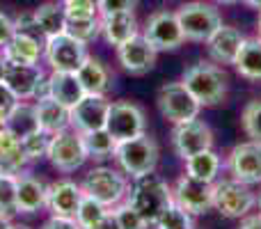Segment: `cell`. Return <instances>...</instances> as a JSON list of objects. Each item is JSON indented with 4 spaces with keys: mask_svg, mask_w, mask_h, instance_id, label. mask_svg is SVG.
Returning a JSON list of instances; mask_svg holds the SVG:
<instances>
[{
    "mask_svg": "<svg viewBox=\"0 0 261 229\" xmlns=\"http://www.w3.org/2000/svg\"><path fill=\"white\" fill-rule=\"evenodd\" d=\"M126 202L147 220L149 227H153L156 220L161 218V213L174 202V197H172V186L167 184L163 176H158L156 172L135 176L128 188Z\"/></svg>",
    "mask_w": 261,
    "mask_h": 229,
    "instance_id": "6da1fadb",
    "label": "cell"
},
{
    "mask_svg": "<svg viewBox=\"0 0 261 229\" xmlns=\"http://www.w3.org/2000/svg\"><path fill=\"white\" fill-rule=\"evenodd\" d=\"M181 83L204 108L225 104L229 92V76L216 62H197L188 67L181 76Z\"/></svg>",
    "mask_w": 261,
    "mask_h": 229,
    "instance_id": "7a4b0ae2",
    "label": "cell"
},
{
    "mask_svg": "<svg viewBox=\"0 0 261 229\" xmlns=\"http://www.w3.org/2000/svg\"><path fill=\"white\" fill-rule=\"evenodd\" d=\"M158 156H161V151H158L156 140L147 133L117 142L115 154H113V158L117 161L119 170H122L126 176H130V179L149 174V172H156Z\"/></svg>",
    "mask_w": 261,
    "mask_h": 229,
    "instance_id": "3957f363",
    "label": "cell"
},
{
    "mask_svg": "<svg viewBox=\"0 0 261 229\" xmlns=\"http://www.w3.org/2000/svg\"><path fill=\"white\" fill-rule=\"evenodd\" d=\"M83 193L90 197L99 199L101 204H106L108 209L117 207L124 202V197L128 195V176L122 170H115L108 165H96L83 179Z\"/></svg>",
    "mask_w": 261,
    "mask_h": 229,
    "instance_id": "277c9868",
    "label": "cell"
},
{
    "mask_svg": "<svg viewBox=\"0 0 261 229\" xmlns=\"http://www.w3.org/2000/svg\"><path fill=\"white\" fill-rule=\"evenodd\" d=\"M176 18L181 23L186 39L206 44V39L222 26V16L211 3H202V0H193V3H184L176 9Z\"/></svg>",
    "mask_w": 261,
    "mask_h": 229,
    "instance_id": "5b68a950",
    "label": "cell"
},
{
    "mask_svg": "<svg viewBox=\"0 0 261 229\" xmlns=\"http://www.w3.org/2000/svg\"><path fill=\"white\" fill-rule=\"evenodd\" d=\"M257 207V195L248 184L225 179L213 184V209L225 218H245Z\"/></svg>",
    "mask_w": 261,
    "mask_h": 229,
    "instance_id": "8992f818",
    "label": "cell"
},
{
    "mask_svg": "<svg viewBox=\"0 0 261 229\" xmlns=\"http://www.w3.org/2000/svg\"><path fill=\"white\" fill-rule=\"evenodd\" d=\"M46 158L50 165L60 172H76L83 163L87 161L85 142H83V133L73 129H64L60 133H53L48 140V151Z\"/></svg>",
    "mask_w": 261,
    "mask_h": 229,
    "instance_id": "52a82bcc",
    "label": "cell"
},
{
    "mask_svg": "<svg viewBox=\"0 0 261 229\" xmlns=\"http://www.w3.org/2000/svg\"><path fill=\"white\" fill-rule=\"evenodd\" d=\"M156 106L158 113L163 115V119H167L170 124H181L199 117V101L186 90L184 83H165L156 94Z\"/></svg>",
    "mask_w": 261,
    "mask_h": 229,
    "instance_id": "ba28073f",
    "label": "cell"
},
{
    "mask_svg": "<svg viewBox=\"0 0 261 229\" xmlns=\"http://www.w3.org/2000/svg\"><path fill=\"white\" fill-rule=\"evenodd\" d=\"M87 58V44L73 39L67 32L44 39V60L50 71H78Z\"/></svg>",
    "mask_w": 261,
    "mask_h": 229,
    "instance_id": "9c48e42d",
    "label": "cell"
},
{
    "mask_svg": "<svg viewBox=\"0 0 261 229\" xmlns=\"http://www.w3.org/2000/svg\"><path fill=\"white\" fill-rule=\"evenodd\" d=\"M142 37L161 53V50H174L186 41V35L181 30V23L176 18V12L158 9L144 23Z\"/></svg>",
    "mask_w": 261,
    "mask_h": 229,
    "instance_id": "30bf717a",
    "label": "cell"
},
{
    "mask_svg": "<svg viewBox=\"0 0 261 229\" xmlns=\"http://www.w3.org/2000/svg\"><path fill=\"white\" fill-rule=\"evenodd\" d=\"M106 129L117 142H122V140L138 138V135L144 133L147 117H144V110L138 104H130V101H115L113 104L110 101Z\"/></svg>",
    "mask_w": 261,
    "mask_h": 229,
    "instance_id": "8fae6325",
    "label": "cell"
},
{
    "mask_svg": "<svg viewBox=\"0 0 261 229\" xmlns=\"http://www.w3.org/2000/svg\"><path fill=\"white\" fill-rule=\"evenodd\" d=\"M225 167L231 174V179L241 181V184H261V144L254 140L239 142L227 154Z\"/></svg>",
    "mask_w": 261,
    "mask_h": 229,
    "instance_id": "7c38bea8",
    "label": "cell"
},
{
    "mask_svg": "<svg viewBox=\"0 0 261 229\" xmlns=\"http://www.w3.org/2000/svg\"><path fill=\"white\" fill-rule=\"evenodd\" d=\"M172 147H174L176 156L188 158L193 154H199L204 149H213V131L206 121H202L199 117L188 121L174 124L172 129Z\"/></svg>",
    "mask_w": 261,
    "mask_h": 229,
    "instance_id": "4fadbf2b",
    "label": "cell"
},
{
    "mask_svg": "<svg viewBox=\"0 0 261 229\" xmlns=\"http://www.w3.org/2000/svg\"><path fill=\"white\" fill-rule=\"evenodd\" d=\"M172 197L190 216H202L213 209V184L199 181L184 172L172 188Z\"/></svg>",
    "mask_w": 261,
    "mask_h": 229,
    "instance_id": "5bb4252c",
    "label": "cell"
},
{
    "mask_svg": "<svg viewBox=\"0 0 261 229\" xmlns=\"http://www.w3.org/2000/svg\"><path fill=\"white\" fill-rule=\"evenodd\" d=\"M108 110L110 101L106 99V94H85L71 108V129L78 131V133L106 129Z\"/></svg>",
    "mask_w": 261,
    "mask_h": 229,
    "instance_id": "9a60e30c",
    "label": "cell"
},
{
    "mask_svg": "<svg viewBox=\"0 0 261 229\" xmlns=\"http://www.w3.org/2000/svg\"><path fill=\"white\" fill-rule=\"evenodd\" d=\"M156 55L158 50L144 39L142 35H135L126 44L117 46V60L122 69L133 76H142V73L151 71L156 67Z\"/></svg>",
    "mask_w": 261,
    "mask_h": 229,
    "instance_id": "2e32d148",
    "label": "cell"
},
{
    "mask_svg": "<svg viewBox=\"0 0 261 229\" xmlns=\"http://www.w3.org/2000/svg\"><path fill=\"white\" fill-rule=\"evenodd\" d=\"M44 69L39 64H16V62H7L5 69L3 83L18 101H30L35 94L37 83L44 78Z\"/></svg>",
    "mask_w": 261,
    "mask_h": 229,
    "instance_id": "e0dca14e",
    "label": "cell"
},
{
    "mask_svg": "<svg viewBox=\"0 0 261 229\" xmlns=\"http://www.w3.org/2000/svg\"><path fill=\"white\" fill-rule=\"evenodd\" d=\"M245 37L241 35L239 28L234 26H220L211 37L206 39V50L211 62L216 64H234L236 55H239L241 46H243Z\"/></svg>",
    "mask_w": 261,
    "mask_h": 229,
    "instance_id": "ac0fdd59",
    "label": "cell"
},
{
    "mask_svg": "<svg viewBox=\"0 0 261 229\" xmlns=\"http://www.w3.org/2000/svg\"><path fill=\"white\" fill-rule=\"evenodd\" d=\"M83 197H85L83 186H78L76 181L64 179V181H58V184L48 186V202H46V207H48V211L53 213V216L73 218L78 207H81Z\"/></svg>",
    "mask_w": 261,
    "mask_h": 229,
    "instance_id": "d6986e66",
    "label": "cell"
},
{
    "mask_svg": "<svg viewBox=\"0 0 261 229\" xmlns=\"http://www.w3.org/2000/svg\"><path fill=\"white\" fill-rule=\"evenodd\" d=\"M101 35L110 46H122L135 35H140L138 18L133 12H115V14H101Z\"/></svg>",
    "mask_w": 261,
    "mask_h": 229,
    "instance_id": "ffe728a7",
    "label": "cell"
},
{
    "mask_svg": "<svg viewBox=\"0 0 261 229\" xmlns=\"http://www.w3.org/2000/svg\"><path fill=\"white\" fill-rule=\"evenodd\" d=\"M48 202V186L32 174H18L16 213H37Z\"/></svg>",
    "mask_w": 261,
    "mask_h": 229,
    "instance_id": "44dd1931",
    "label": "cell"
},
{
    "mask_svg": "<svg viewBox=\"0 0 261 229\" xmlns=\"http://www.w3.org/2000/svg\"><path fill=\"white\" fill-rule=\"evenodd\" d=\"M76 76L83 83L87 94H108L113 90V81H115L113 71L101 60L92 58V55H87L85 62L78 67Z\"/></svg>",
    "mask_w": 261,
    "mask_h": 229,
    "instance_id": "7402d4cb",
    "label": "cell"
},
{
    "mask_svg": "<svg viewBox=\"0 0 261 229\" xmlns=\"http://www.w3.org/2000/svg\"><path fill=\"white\" fill-rule=\"evenodd\" d=\"M3 53L7 58V62L16 64H39V60L44 58V44L39 41V37L25 35V32H16L9 39L7 46H3Z\"/></svg>",
    "mask_w": 261,
    "mask_h": 229,
    "instance_id": "603a6c76",
    "label": "cell"
},
{
    "mask_svg": "<svg viewBox=\"0 0 261 229\" xmlns=\"http://www.w3.org/2000/svg\"><path fill=\"white\" fill-rule=\"evenodd\" d=\"M37 106V119H39V129L44 133L53 135L64 129H71V108L62 106L55 99H41L35 101Z\"/></svg>",
    "mask_w": 261,
    "mask_h": 229,
    "instance_id": "cb8c5ba5",
    "label": "cell"
},
{
    "mask_svg": "<svg viewBox=\"0 0 261 229\" xmlns=\"http://www.w3.org/2000/svg\"><path fill=\"white\" fill-rule=\"evenodd\" d=\"M48 83H50V99L60 101L67 108H73L87 94L83 83L78 81L76 71H53L48 76Z\"/></svg>",
    "mask_w": 261,
    "mask_h": 229,
    "instance_id": "d4e9b609",
    "label": "cell"
},
{
    "mask_svg": "<svg viewBox=\"0 0 261 229\" xmlns=\"http://www.w3.org/2000/svg\"><path fill=\"white\" fill-rule=\"evenodd\" d=\"M35 14V21L39 32L46 37H55L60 32H64L67 28V12H64L62 0H48V3H41L37 9H32Z\"/></svg>",
    "mask_w": 261,
    "mask_h": 229,
    "instance_id": "484cf974",
    "label": "cell"
},
{
    "mask_svg": "<svg viewBox=\"0 0 261 229\" xmlns=\"http://www.w3.org/2000/svg\"><path fill=\"white\" fill-rule=\"evenodd\" d=\"M28 156L23 151L21 140L9 131L0 133V172L3 174H21L23 167L28 165Z\"/></svg>",
    "mask_w": 261,
    "mask_h": 229,
    "instance_id": "4316f807",
    "label": "cell"
},
{
    "mask_svg": "<svg viewBox=\"0 0 261 229\" xmlns=\"http://www.w3.org/2000/svg\"><path fill=\"white\" fill-rule=\"evenodd\" d=\"M7 131L16 135L18 140L41 131L39 119H37V106L28 104V101H16L14 108L7 113Z\"/></svg>",
    "mask_w": 261,
    "mask_h": 229,
    "instance_id": "83f0119b",
    "label": "cell"
},
{
    "mask_svg": "<svg viewBox=\"0 0 261 229\" xmlns=\"http://www.w3.org/2000/svg\"><path fill=\"white\" fill-rule=\"evenodd\" d=\"M234 69L241 78L252 83H261V39H245L239 55L234 60Z\"/></svg>",
    "mask_w": 261,
    "mask_h": 229,
    "instance_id": "f1b7e54d",
    "label": "cell"
},
{
    "mask_svg": "<svg viewBox=\"0 0 261 229\" xmlns=\"http://www.w3.org/2000/svg\"><path fill=\"white\" fill-rule=\"evenodd\" d=\"M222 161L213 149H204L199 154L186 158V174L195 176L199 181H206V184H216L218 174H220Z\"/></svg>",
    "mask_w": 261,
    "mask_h": 229,
    "instance_id": "f546056e",
    "label": "cell"
},
{
    "mask_svg": "<svg viewBox=\"0 0 261 229\" xmlns=\"http://www.w3.org/2000/svg\"><path fill=\"white\" fill-rule=\"evenodd\" d=\"M83 142H85V151L87 158H110L115 154L117 147V140L108 133V129H96V131H87L83 133Z\"/></svg>",
    "mask_w": 261,
    "mask_h": 229,
    "instance_id": "4dcf8cb0",
    "label": "cell"
},
{
    "mask_svg": "<svg viewBox=\"0 0 261 229\" xmlns=\"http://www.w3.org/2000/svg\"><path fill=\"white\" fill-rule=\"evenodd\" d=\"M67 35H71L73 39L83 41V44H92L94 39H99L101 35V21L99 16H83V18H69L67 16Z\"/></svg>",
    "mask_w": 261,
    "mask_h": 229,
    "instance_id": "1f68e13d",
    "label": "cell"
},
{
    "mask_svg": "<svg viewBox=\"0 0 261 229\" xmlns=\"http://www.w3.org/2000/svg\"><path fill=\"white\" fill-rule=\"evenodd\" d=\"M108 213H110V209L106 207V204H101L99 199H94V197H90V195H85L73 218H76V222H78V225H81L83 229H94L101 220H103L106 216H108Z\"/></svg>",
    "mask_w": 261,
    "mask_h": 229,
    "instance_id": "d6a6232c",
    "label": "cell"
},
{
    "mask_svg": "<svg viewBox=\"0 0 261 229\" xmlns=\"http://www.w3.org/2000/svg\"><path fill=\"white\" fill-rule=\"evenodd\" d=\"M156 229H193V216L186 209H181L176 202H172L161 218L156 220Z\"/></svg>",
    "mask_w": 261,
    "mask_h": 229,
    "instance_id": "836d02e7",
    "label": "cell"
},
{
    "mask_svg": "<svg viewBox=\"0 0 261 229\" xmlns=\"http://www.w3.org/2000/svg\"><path fill=\"white\" fill-rule=\"evenodd\" d=\"M241 126L250 140L261 144V99H252L241 113Z\"/></svg>",
    "mask_w": 261,
    "mask_h": 229,
    "instance_id": "e575fe53",
    "label": "cell"
},
{
    "mask_svg": "<svg viewBox=\"0 0 261 229\" xmlns=\"http://www.w3.org/2000/svg\"><path fill=\"white\" fill-rule=\"evenodd\" d=\"M16 190L18 176L0 172V213H16Z\"/></svg>",
    "mask_w": 261,
    "mask_h": 229,
    "instance_id": "d590c367",
    "label": "cell"
},
{
    "mask_svg": "<svg viewBox=\"0 0 261 229\" xmlns=\"http://www.w3.org/2000/svg\"><path fill=\"white\" fill-rule=\"evenodd\" d=\"M113 213H115V220H117L119 229H149L147 220H144L128 202H122V204H117V207H113Z\"/></svg>",
    "mask_w": 261,
    "mask_h": 229,
    "instance_id": "8d00e7d4",
    "label": "cell"
},
{
    "mask_svg": "<svg viewBox=\"0 0 261 229\" xmlns=\"http://www.w3.org/2000/svg\"><path fill=\"white\" fill-rule=\"evenodd\" d=\"M48 140H50V135L44 133V131H37V133L23 138L21 144H23V151H25L28 161H37V158L46 156V151H48Z\"/></svg>",
    "mask_w": 261,
    "mask_h": 229,
    "instance_id": "74e56055",
    "label": "cell"
},
{
    "mask_svg": "<svg viewBox=\"0 0 261 229\" xmlns=\"http://www.w3.org/2000/svg\"><path fill=\"white\" fill-rule=\"evenodd\" d=\"M62 5L69 18L96 16L99 14V3L96 0H62Z\"/></svg>",
    "mask_w": 261,
    "mask_h": 229,
    "instance_id": "f35d334b",
    "label": "cell"
},
{
    "mask_svg": "<svg viewBox=\"0 0 261 229\" xmlns=\"http://www.w3.org/2000/svg\"><path fill=\"white\" fill-rule=\"evenodd\" d=\"M14 26H16V32H25V35H35V37H44L37 28L35 14L32 12H21L16 18H14Z\"/></svg>",
    "mask_w": 261,
    "mask_h": 229,
    "instance_id": "ab89813d",
    "label": "cell"
},
{
    "mask_svg": "<svg viewBox=\"0 0 261 229\" xmlns=\"http://www.w3.org/2000/svg\"><path fill=\"white\" fill-rule=\"evenodd\" d=\"M138 0H99V14L115 12H133Z\"/></svg>",
    "mask_w": 261,
    "mask_h": 229,
    "instance_id": "60d3db41",
    "label": "cell"
},
{
    "mask_svg": "<svg viewBox=\"0 0 261 229\" xmlns=\"http://www.w3.org/2000/svg\"><path fill=\"white\" fill-rule=\"evenodd\" d=\"M16 35V26H14V18L9 14L0 12V48L9 44V39Z\"/></svg>",
    "mask_w": 261,
    "mask_h": 229,
    "instance_id": "b9f144b4",
    "label": "cell"
},
{
    "mask_svg": "<svg viewBox=\"0 0 261 229\" xmlns=\"http://www.w3.org/2000/svg\"><path fill=\"white\" fill-rule=\"evenodd\" d=\"M41 229H83L76 222V218H67V216H50L48 220L44 222Z\"/></svg>",
    "mask_w": 261,
    "mask_h": 229,
    "instance_id": "7bdbcfd3",
    "label": "cell"
},
{
    "mask_svg": "<svg viewBox=\"0 0 261 229\" xmlns=\"http://www.w3.org/2000/svg\"><path fill=\"white\" fill-rule=\"evenodd\" d=\"M16 96L12 94V92L5 87V83H0V115H7L9 110L14 108V104H16Z\"/></svg>",
    "mask_w": 261,
    "mask_h": 229,
    "instance_id": "ee69618b",
    "label": "cell"
},
{
    "mask_svg": "<svg viewBox=\"0 0 261 229\" xmlns=\"http://www.w3.org/2000/svg\"><path fill=\"white\" fill-rule=\"evenodd\" d=\"M50 96V83L48 76H44L35 87V94H32V101H41V99H48Z\"/></svg>",
    "mask_w": 261,
    "mask_h": 229,
    "instance_id": "f6af8a7d",
    "label": "cell"
},
{
    "mask_svg": "<svg viewBox=\"0 0 261 229\" xmlns=\"http://www.w3.org/2000/svg\"><path fill=\"white\" fill-rule=\"evenodd\" d=\"M239 229H261V213L259 216H245L243 220H241V227Z\"/></svg>",
    "mask_w": 261,
    "mask_h": 229,
    "instance_id": "bcb514c9",
    "label": "cell"
},
{
    "mask_svg": "<svg viewBox=\"0 0 261 229\" xmlns=\"http://www.w3.org/2000/svg\"><path fill=\"white\" fill-rule=\"evenodd\" d=\"M94 229H119V225H117V220H115V213H113V209H110V213L103 218V220L99 222Z\"/></svg>",
    "mask_w": 261,
    "mask_h": 229,
    "instance_id": "7dc6e473",
    "label": "cell"
},
{
    "mask_svg": "<svg viewBox=\"0 0 261 229\" xmlns=\"http://www.w3.org/2000/svg\"><path fill=\"white\" fill-rule=\"evenodd\" d=\"M5 69H7V58H5L3 48H0V83H3V76H5Z\"/></svg>",
    "mask_w": 261,
    "mask_h": 229,
    "instance_id": "c3c4849f",
    "label": "cell"
},
{
    "mask_svg": "<svg viewBox=\"0 0 261 229\" xmlns=\"http://www.w3.org/2000/svg\"><path fill=\"white\" fill-rule=\"evenodd\" d=\"M0 229H12V220L7 213H0Z\"/></svg>",
    "mask_w": 261,
    "mask_h": 229,
    "instance_id": "681fc988",
    "label": "cell"
},
{
    "mask_svg": "<svg viewBox=\"0 0 261 229\" xmlns=\"http://www.w3.org/2000/svg\"><path fill=\"white\" fill-rule=\"evenodd\" d=\"M241 3L250 5V7H252V9H259V12H261V0H241Z\"/></svg>",
    "mask_w": 261,
    "mask_h": 229,
    "instance_id": "f907efd6",
    "label": "cell"
},
{
    "mask_svg": "<svg viewBox=\"0 0 261 229\" xmlns=\"http://www.w3.org/2000/svg\"><path fill=\"white\" fill-rule=\"evenodd\" d=\"M7 131V115H0V133Z\"/></svg>",
    "mask_w": 261,
    "mask_h": 229,
    "instance_id": "816d5d0a",
    "label": "cell"
},
{
    "mask_svg": "<svg viewBox=\"0 0 261 229\" xmlns=\"http://www.w3.org/2000/svg\"><path fill=\"white\" fill-rule=\"evenodd\" d=\"M218 3H222V5H236V3H241V0H218Z\"/></svg>",
    "mask_w": 261,
    "mask_h": 229,
    "instance_id": "f5cc1de1",
    "label": "cell"
},
{
    "mask_svg": "<svg viewBox=\"0 0 261 229\" xmlns=\"http://www.w3.org/2000/svg\"><path fill=\"white\" fill-rule=\"evenodd\" d=\"M257 32H259V39H261V14H259V26H257Z\"/></svg>",
    "mask_w": 261,
    "mask_h": 229,
    "instance_id": "db71d44e",
    "label": "cell"
},
{
    "mask_svg": "<svg viewBox=\"0 0 261 229\" xmlns=\"http://www.w3.org/2000/svg\"><path fill=\"white\" fill-rule=\"evenodd\" d=\"M257 204H259V213H261V193H259V197H257Z\"/></svg>",
    "mask_w": 261,
    "mask_h": 229,
    "instance_id": "11a10c76",
    "label": "cell"
},
{
    "mask_svg": "<svg viewBox=\"0 0 261 229\" xmlns=\"http://www.w3.org/2000/svg\"><path fill=\"white\" fill-rule=\"evenodd\" d=\"M12 229H28V227H23V225H12Z\"/></svg>",
    "mask_w": 261,
    "mask_h": 229,
    "instance_id": "9f6ffc18",
    "label": "cell"
},
{
    "mask_svg": "<svg viewBox=\"0 0 261 229\" xmlns=\"http://www.w3.org/2000/svg\"><path fill=\"white\" fill-rule=\"evenodd\" d=\"M96 3H99V0H96Z\"/></svg>",
    "mask_w": 261,
    "mask_h": 229,
    "instance_id": "6f0895ef",
    "label": "cell"
}]
</instances>
